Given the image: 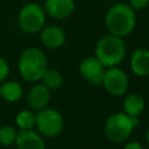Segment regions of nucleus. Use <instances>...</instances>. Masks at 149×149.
<instances>
[{"label": "nucleus", "mask_w": 149, "mask_h": 149, "mask_svg": "<svg viewBox=\"0 0 149 149\" xmlns=\"http://www.w3.org/2000/svg\"><path fill=\"white\" fill-rule=\"evenodd\" d=\"M41 40L45 47L50 49H57L65 43V33L57 26H50L42 30Z\"/></svg>", "instance_id": "ddd939ff"}, {"label": "nucleus", "mask_w": 149, "mask_h": 149, "mask_svg": "<svg viewBox=\"0 0 149 149\" xmlns=\"http://www.w3.org/2000/svg\"><path fill=\"white\" fill-rule=\"evenodd\" d=\"M35 126L42 135L54 137L63 130L64 120L58 111L45 107L35 115Z\"/></svg>", "instance_id": "39448f33"}, {"label": "nucleus", "mask_w": 149, "mask_h": 149, "mask_svg": "<svg viewBox=\"0 0 149 149\" xmlns=\"http://www.w3.org/2000/svg\"><path fill=\"white\" fill-rule=\"evenodd\" d=\"M47 13L58 20L69 17L74 10L73 0H47L45 1Z\"/></svg>", "instance_id": "1a4fd4ad"}, {"label": "nucleus", "mask_w": 149, "mask_h": 149, "mask_svg": "<svg viewBox=\"0 0 149 149\" xmlns=\"http://www.w3.org/2000/svg\"><path fill=\"white\" fill-rule=\"evenodd\" d=\"M105 23L109 34L123 37L129 35L136 24L135 10L125 2L113 5L106 13Z\"/></svg>", "instance_id": "f257e3e1"}, {"label": "nucleus", "mask_w": 149, "mask_h": 149, "mask_svg": "<svg viewBox=\"0 0 149 149\" xmlns=\"http://www.w3.org/2000/svg\"><path fill=\"white\" fill-rule=\"evenodd\" d=\"M146 107V101L141 94L132 93L123 100V113L129 116H139Z\"/></svg>", "instance_id": "4468645a"}, {"label": "nucleus", "mask_w": 149, "mask_h": 149, "mask_svg": "<svg viewBox=\"0 0 149 149\" xmlns=\"http://www.w3.org/2000/svg\"><path fill=\"white\" fill-rule=\"evenodd\" d=\"M1 95L8 101H16L22 95V87L16 81H8L1 86Z\"/></svg>", "instance_id": "dca6fc26"}, {"label": "nucleus", "mask_w": 149, "mask_h": 149, "mask_svg": "<svg viewBox=\"0 0 149 149\" xmlns=\"http://www.w3.org/2000/svg\"><path fill=\"white\" fill-rule=\"evenodd\" d=\"M105 69L106 68L100 63V61L95 56H90L85 58L79 65L80 74L92 85L101 84Z\"/></svg>", "instance_id": "6e6552de"}, {"label": "nucleus", "mask_w": 149, "mask_h": 149, "mask_svg": "<svg viewBox=\"0 0 149 149\" xmlns=\"http://www.w3.org/2000/svg\"><path fill=\"white\" fill-rule=\"evenodd\" d=\"M123 149H143L142 146L136 142V141H130L128 143H126V146L123 147Z\"/></svg>", "instance_id": "412c9836"}, {"label": "nucleus", "mask_w": 149, "mask_h": 149, "mask_svg": "<svg viewBox=\"0 0 149 149\" xmlns=\"http://www.w3.org/2000/svg\"><path fill=\"white\" fill-rule=\"evenodd\" d=\"M130 70L139 77L149 74V50L146 48H137L130 57Z\"/></svg>", "instance_id": "9d476101"}, {"label": "nucleus", "mask_w": 149, "mask_h": 149, "mask_svg": "<svg viewBox=\"0 0 149 149\" xmlns=\"http://www.w3.org/2000/svg\"><path fill=\"white\" fill-rule=\"evenodd\" d=\"M8 72H9V68H8L7 62L2 57H0V81L3 80L8 76Z\"/></svg>", "instance_id": "aec40b11"}, {"label": "nucleus", "mask_w": 149, "mask_h": 149, "mask_svg": "<svg viewBox=\"0 0 149 149\" xmlns=\"http://www.w3.org/2000/svg\"><path fill=\"white\" fill-rule=\"evenodd\" d=\"M139 125V116H129L123 112L109 115L105 122V135L113 143L126 141L133 129Z\"/></svg>", "instance_id": "20e7f679"}, {"label": "nucleus", "mask_w": 149, "mask_h": 149, "mask_svg": "<svg viewBox=\"0 0 149 149\" xmlns=\"http://www.w3.org/2000/svg\"><path fill=\"white\" fill-rule=\"evenodd\" d=\"M15 143L17 149H45L41 135L31 129L21 130L16 135Z\"/></svg>", "instance_id": "f8f14e48"}, {"label": "nucleus", "mask_w": 149, "mask_h": 149, "mask_svg": "<svg viewBox=\"0 0 149 149\" xmlns=\"http://www.w3.org/2000/svg\"><path fill=\"white\" fill-rule=\"evenodd\" d=\"M0 95H1V86H0Z\"/></svg>", "instance_id": "5701e85b"}, {"label": "nucleus", "mask_w": 149, "mask_h": 149, "mask_svg": "<svg viewBox=\"0 0 149 149\" xmlns=\"http://www.w3.org/2000/svg\"><path fill=\"white\" fill-rule=\"evenodd\" d=\"M16 123L21 130L31 129L35 126V114L30 111H22L16 116Z\"/></svg>", "instance_id": "f3484780"}, {"label": "nucleus", "mask_w": 149, "mask_h": 149, "mask_svg": "<svg viewBox=\"0 0 149 149\" xmlns=\"http://www.w3.org/2000/svg\"><path fill=\"white\" fill-rule=\"evenodd\" d=\"M42 84L49 90H57L63 85V74L55 69H47L41 78Z\"/></svg>", "instance_id": "2eb2a0df"}, {"label": "nucleus", "mask_w": 149, "mask_h": 149, "mask_svg": "<svg viewBox=\"0 0 149 149\" xmlns=\"http://www.w3.org/2000/svg\"><path fill=\"white\" fill-rule=\"evenodd\" d=\"M126 56V44L122 37L108 34L99 38L95 45V57L105 68L116 66Z\"/></svg>", "instance_id": "f03ea898"}, {"label": "nucleus", "mask_w": 149, "mask_h": 149, "mask_svg": "<svg viewBox=\"0 0 149 149\" xmlns=\"http://www.w3.org/2000/svg\"><path fill=\"white\" fill-rule=\"evenodd\" d=\"M45 21V14L43 8L35 3L30 2L23 6L19 14V24L21 29L26 33L34 34L42 29Z\"/></svg>", "instance_id": "423d86ee"}, {"label": "nucleus", "mask_w": 149, "mask_h": 149, "mask_svg": "<svg viewBox=\"0 0 149 149\" xmlns=\"http://www.w3.org/2000/svg\"><path fill=\"white\" fill-rule=\"evenodd\" d=\"M149 3V0H128V5L135 9H143Z\"/></svg>", "instance_id": "6ab92c4d"}, {"label": "nucleus", "mask_w": 149, "mask_h": 149, "mask_svg": "<svg viewBox=\"0 0 149 149\" xmlns=\"http://www.w3.org/2000/svg\"><path fill=\"white\" fill-rule=\"evenodd\" d=\"M17 133L10 126H3L0 128V143L3 146H12L16 140Z\"/></svg>", "instance_id": "a211bd4d"}, {"label": "nucleus", "mask_w": 149, "mask_h": 149, "mask_svg": "<svg viewBox=\"0 0 149 149\" xmlns=\"http://www.w3.org/2000/svg\"><path fill=\"white\" fill-rule=\"evenodd\" d=\"M146 140H147V142H148V144H149V128H148V130H147V133H146Z\"/></svg>", "instance_id": "4be33fe9"}, {"label": "nucleus", "mask_w": 149, "mask_h": 149, "mask_svg": "<svg viewBox=\"0 0 149 149\" xmlns=\"http://www.w3.org/2000/svg\"><path fill=\"white\" fill-rule=\"evenodd\" d=\"M128 76L122 69L118 66L105 69L101 84L109 94L115 97L122 95L128 88Z\"/></svg>", "instance_id": "0eeeda50"}, {"label": "nucleus", "mask_w": 149, "mask_h": 149, "mask_svg": "<svg viewBox=\"0 0 149 149\" xmlns=\"http://www.w3.org/2000/svg\"><path fill=\"white\" fill-rule=\"evenodd\" d=\"M47 69V57L40 49L29 48L21 54L19 61V70L23 79H26L27 81L41 80Z\"/></svg>", "instance_id": "7ed1b4c3"}, {"label": "nucleus", "mask_w": 149, "mask_h": 149, "mask_svg": "<svg viewBox=\"0 0 149 149\" xmlns=\"http://www.w3.org/2000/svg\"><path fill=\"white\" fill-rule=\"evenodd\" d=\"M50 100V90L43 84L33 86L28 93V104L33 109L40 111L47 107Z\"/></svg>", "instance_id": "9b49d317"}]
</instances>
